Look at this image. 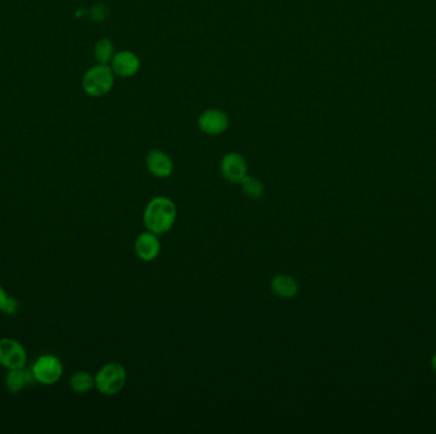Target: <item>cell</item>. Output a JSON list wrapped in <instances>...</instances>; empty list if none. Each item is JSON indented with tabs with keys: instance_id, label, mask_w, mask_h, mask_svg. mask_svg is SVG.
I'll use <instances>...</instances> for the list:
<instances>
[{
	"instance_id": "obj_8",
	"label": "cell",
	"mask_w": 436,
	"mask_h": 434,
	"mask_svg": "<svg viewBox=\"0 0 436 434\" xmlns=\"http://www.w3.org/2000/svg\"><path fill=\"white\" fill-rule=\"evenodd\" d=\"M111 69L116 77L132 78L137 76L141 69V59L130 50L115 52L110 63Z\"/></svg>"
},
{
	"instance_id": "obj_3",
	"label": "cell",
	"mask_w": 436,
	"mask_h": 434,
	"mask_svg": "<svg viewBox=\"0 0 436 434\" xmlns=\"http://www.w3.org/2000/svg\"><path fill=\"white\" fill-rule=\"evenodd\" d=\"M128 375L125 367L116 362H110L103 365L95 376V387L105 396H115L122 391L127 385Z\"/></svg>"
},
{
	"instance_id": "obj_16",
	"label": "cell",
	"mask_w": 436,
	"mask_h": 434,
	"mask_svg": "<svg viewBox=\"0 0 436 434\" xmlns=\"http://www.w3.org/2000/svg\"><path fill=\"white\" fill-rule=\"evenodd\" d=\"M91 17H92V20H96V22H103L108 17V8L103 4L93 6V8L91 9Z\"/></svg>"
},
{
	"instance_id": "obj_2",
	"label": "cell",
	"mask_w": 436,
	"mask_h": 434,
	"mask_svg": "<svg viewBox=\"0 0 436 434\" xmlns=\"http://www.w3.org/2000/svg\"><path fill=\"white\" fill-rule=\"evenodd\" d=\"M115 77L110 65H93L82 77V88L87 96L93 98L106 96L114 88Z\"/></svg>"
},
{
	"instance_id": "obj_12",
	"label": "cell",
	"mask_w": 436,
	"mask_h": 434,
	"mask_svg": "<svg viewBox=\"0 0 436 434\" xmlns=\"http://www.w3.org/2000/svg\"><path fill=\"white\" fill-rule=\"evenodd\" d=\"M35 382L36 381H35L33 370H26V367L9 370L7 377H6V387L12 394H18Z\"/></svg>"
},
{
	"instance_id": "obj_6",
	"label": "cell",
	"mask_w": 436,
	"mask_h": 434,
	"mask_svg": "<svg viewBox=\"0 0 436 434\" xmlns=\"http://www.w3.org/2000/svg\"><path fill=\"white\" fill-rule=\"evenodd\" d=\"M229 125H230V119L222 110H205L198 117L199 130L211 136L224 134L229 129Z\"/></svg>"
},
{
	"instance_id": "obj_11",
	"label": "cell",
	"mask_w": 436,
	"mask_h": 434,
	"mask_svg": "<svg viewBox=\"0 0 436 434\" xmlns=\"http://www.w3.org/2000/svg\"><path fill=\"white\" fill-rule=\"evenodd\" d=\"M270 291L282 300H291L299 293V284L291 275L278 274L270 281Z\"/></svg>"
},
{
	"instance_id": "obj_7",
	"label": "cell",
	"mask_w": 436,
	"mask_h": 434,
	"mask_svg": "<svg viewBox=\"0 0 436 434\" xmlns=\"http://www.w3.org/2000/svg\"><path fill=\"white\" fill-rule=\"evenodd\" d=\"M219 170L226 181L231 184H240L248 175V162L243 154L230 152L222 157Z\"/></svg>"
},
{
	"instance_id": "obj_19",
	"label": "cell",
	"mask_w": 436,
	"mask_h": 434,
	"mask_svg": "<svg viewBox=\"0 0 436 434\" xmlns=\"http://www.w3.org/2000/svg\"><path fill=\"white\" fill-rule=\"evenodd\" d=\"M432 364H434V368H435V370H436V356L435 357H434V360H432Z\"/></svg>"
},
{
	"instance_id": "obj_1",
	"label": "cell",
	"mask_w": 436,
	"mask_h": 434,
	"mask_svg": "<svg viewBox=\"0 0 436 434\" xmlns=\"http://www.w3.org/2000/svg\"><path fill=\"white\" fill-rule=\"evenodd\" d=\"M178 209L173 200L167 197L151 199L143 211V223L146 228L157 236L170 232L176 222Z\"/></svg>"
},
{
	"instance_id": "obj_15",
	"label": "cell",
	"mask_w": 436,
	"mask_h": 434,
	"mask_svg": "<svg viewBox=\"0 0 436 434\" xmlns=\"http://www.w3.org/2000/svg\"><path fill=\"white\" fill-rule=\"evenodd\" d=\"M240 185H241L243 192H244L248 198L257 200V199H260L263 197V182H262L260 180L257 179V177H253V176L246 175L244 179H243V181L240 182Z\"/></svg>"
},
{
	"instance_id": "obj_4",
	"label": "cell",
	"mask_w": 436,
	"mask_h": 434,
	"mask_svg": "<svg viewBox=\"0 0 436 434\" xmlns=\"http://www.w3.org/2000/svg\"><path fill=\"white\" fill-rule=\"evenodd\" d=\"M31 370L36 382L44 386H52L60 381L64 368L62 360L57 356L44 354L35 360Z\"/></svg>"
},
{
	"instance_id": "obj_9",
	"label": "cell",
	"mask_w": 436,
	"mask_h": 434,
	"mask_svg": "<svg viewBox=\"0 0 436 434\" xmlns=\"http://www.w3.org/2000/svg\"><path fill=\"white\" fill-rule=\"evenodd\" d=\"M146 166L148 172L157 179H167L173 172V160L170 154L161 151L152 149L146 157Z\"/></svg>"
},
{
	"instance_id": "obj_14",
	"label": "cell",
	"mask_w": 436,
	"mask_h": 434,
	"mask_svg": "<svg viewBox=\"0 0 436 434\" xmlns=\"http://www.w3.org/2000/svg\"><path fill=\"white\" fill-rule=\"evenodd\" d=\"M115 55V47L110 39H100L93 46V57L97 64L110 65Z\"/></svg>"
},
{
	"instance_id": "obj_18",
	"label": "cell",
	"mask_w": 436,
	"mask_h": 434,
	"mask_svg": "<svg viewBox=\"0 0 436 434\" xmlns=\"http://www.w3.org/2000/svg\"><path fill=\"white\" fill-rule=\"evenodd\" d=\"M7 292H6V289L0 286V311H3V308L6 306V303H7L8 300Z\"/></svg>"
},
{
	"instance_id": "obj_5",
	"label": "cell",
	"mask_w": 436,
	"mask_h": 434,
	"mask_svg": "<svg viewBox=\"0 0 436 434\" xmlns=\"http://www.w3.org/2000/svg\"><path fill=\"white\" fill-rule=\"evenodd\" d=\"M27 353L18 340L0 339V365L9 370L26 367Z\"/></svg>"
},
{
	"instance_id": "obj_10",
	"label": "cell",
	"mask_w": 436,
	"mask_h": 434,
	"mask_svg": "<svg viewBox=\"0 0 436 434\" xmlns=\"http://www.w3.org/2000/svg\"><path fill=\"white\" fill-rule=\"evenodd\" d=\"M134 251L135 255L138 256L142 262H154V259L159 257L161 252L159 236L151 230L143 232L135 240Z\"/></svg>"
},
{
	"instance_id": "obj_13",
	"label": "cell",
	"mask_w": 436,
	"mask_h": 434,
	"mask_svg": "<svg viewBox=\"0 0 436 434\" xmlns=\"http://www.w3.org/2000/svg\"><path fill=\"white\" fill-rule=\"evenodd\" d=\"M69 385L74 392L87 394L95 387V376L87 370H77L71 375Z\"/></svg>"
},
{
	"instance_id": "obj_17",
	"label": "cell",
	"mask_w": 436,
	"mask_h": 434,
	"mask_svg": "<svg viewBox=\"0 0 436 434\" xmlns=\"http://www.w3.org/2000/svg\"><path fill=\"white\" fill-rule=\"evenodd\" d=\"M18 308H20V300L9 295V297H8L7 303H6V306H4V308H3V311H1V312H4L6 315L12 316V315L17 312V310H18Z\"/></svg>"
}]
</instances>
